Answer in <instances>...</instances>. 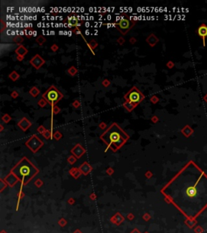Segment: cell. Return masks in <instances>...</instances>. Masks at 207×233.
<instances>
[{
    "mask_svg": "<svg viewBox=\"0 0 207 233\" xmlns=\"http://www.w3.org/2000/svg\"><path fill=\"white\" fill-rule=\"evenodd\" d=\"M100 138L112 150H117L125 144L129 136L117 124L113 123L101 134Z\"/></svg>",
    "mask_w": 207,
    "mask_h": 233,
    "instance_id": "cell-1",
    "label": "cell"
},
{
    "mask_svg": "<svg viewBox=\"0 0 207 233\" xmlns=\"http://www.w3.org/2000/svg\"><path fill=\"white\" fill-rule=\"evenodd\" d=\"M197 33H198V35L200 36H201V37L203 38V41L205 43V38L207 36V26L206 24H201L198 28V29H197Z\"/></svg>",
    "mask_w": 207,
    "mask_h": 233,
    "instance_id": "cell-9",
    "label": "cell"
},
{
    "mask_svg": "<svg viewBox=\"0 0 207 233\" xmlns=\"http://www.w3.org/2000/svg\"><path fill=\"white\" fill-rule=\"evenodd\" d=\"M68 72H69L70 75H71L72 76H73V75H74L77 73V70H76V69L74 67H71V68H70V69H69Z\"/></svg>",
    "mask_w": 207,
    "mask_h": 233,
    "instance_id": "cell-16",
    "label": "cell"
},
{
    "mask_svg": "<svg viewBox=\"0 0 207 233\" xmlns=\"http://www.w3.org/2000/svg\"><path fill=\"white\" fill-rule=\"evenodd\" d=\"M30 63L36 68V69H39V68L45 63V60L43 59L39 54H36L34 57L30 60Z\"/></svg>",
    "mask_w": 207,
    "mask_h": 233,
    "instance_id": "cell-7",
    "label": "cell"
},
{
    "mask_svg": "<svg viewBox=\"0 0 207 233\" xmlns=\"http://www.w3.org/2000/svg\"><path fill=\"white\" fill-rule=\"evenodd\" d=\"M65 22L71 27H78L79 19H78V17H77L75 15H70L69 16H67L66 18L65 19Z\"/></svg>",
    "mask_w": 207,
    "mask_h": 233,
    "instance_id": "cell-8",
    "label": "cell"
},
{
    "mask_svg": "<svg viewBox=\"0 0 207 233\" xmlns=\"http://www.w3.org/2000/svg\"><path fill=\"white\" fill-rule=\"evenodd\" d=\"M18 125L20 126V127L23 130H28V127L31 125V123H30V121L28 120V119L23 118L22 120L19 122Z\"/></svg>",
    "mask_w": 207,
    "mask_h": 233,
    "instance_id": "cell-10",
    "label": "cell"
},
{
    "mask_svg": "<svg viewBox=\"0 0 207 233\" xmlns=\"http://www.w3.org/2000/svg\"><path fill=\"white\" fill-rule=\"evenodd\" d=\"M27 145L28 147L31 148V150H33V151H36L38 148H40L42 146V142L37 137V136L34 135L28 141Z\"/></svg>",
    "mask_w": 207,
    "mask_h": 233,
    "instance_id": "cell-6",
    "label": "cell"
},
{
    "mask_svg": "<svg viewBox=\"0 0 207 233\" xmlns=\"http://www.w3.org/2000/svg\"><path fill=\"white\" fill-rule=\"evenodd\" d=\"M156 38H157L156 36H154L153 34H151V35L146 39V42L150 44L151 46H154V45L158 41V39H156Z\"/></svg>",
    "mask_w": 207,
    "mask_h": 233,
    "instance_id": "cell-13",
    "label": "cell"
},
{
    "mask_svg": "<svg viewBox=\"0 0 207 233\" xmlns=\"http://www.w3.org/2000/svg\"><path fill=\"white\" fill-rule=\"evenodd\" d=\"M9 77L11 78V80H13V81H16V80L19 78V75H18V73L16 72V71H13L12 73H11V74H10Z\"/></svg>",
    "mask_w": 207,
    "mask_h": 233,
    "instance_id": "cell-14",
    "label": "cell"
},
{
    "mask_svg": "<svg viewBox=\"0 0 207 233\" xmlns=\"http://www.w3.org/2000/svg\"><path fill=\"white\" fill-rule=\"evenodd\" d=\"M144 98H145L144 95L136 87H132L125 96V100L127 101V103L131 104L134 107L138 105Z\"/></svg>",
    "mask_w": 207,
    "mask_h": 233,
    "instance_id": "cell-5",
    "label": "cell"
},
{
    "mask_svg": "<svg viewBox=\"0 0 207 233\" xmlns=\"http://www.w3.org/2000/svg\"><path fill=\"white\" fill-rule=\"evenodd\" d=\"M39 92H40V91L38 90L37 87H32V89H31V91H30V94L32 95V96H37L38 94H39Z\"/></svg>",
    "mask_w": 207,
    "mask_h": 233,
    "instance_id": "cell-15",
    "label": "cell"
},
{
    "mask_svg": "<svg viewBox=\"0 0 207 233\" xmlns=\"http://www.w3.org/2000/svg\"><path fill=\"white\" fill-rule=\"evenodd\" d=\"M135 19H132L126 12H121L119 16L118 21H117L115 24V27L118 29L122 35H126L135 25Z\"/></svg>",
    "mask_w": 207,
    "mask_h": 233,
    "instance_id": "cell-3",
    "label": "cell"
},
{
    "mask_svg": "<svg viewBox=\"0 0 207 233\" xmlns=\"http://www.w3.org/2000/svg\"><path fill=\"white\" fill-rule=\"evenodd\" d=\"M196 193H197L196 185L187 187L186 190H185V194H186L188 197H189V198H192V197L196 194Z\"/></svg>",
    "mask_w": 207,
    "mask_h": 233,
    "instance_id": "cell-11",
    "label": "cell"
},
{
    "mask_svg": "<svg viewBox=\"0 0 207 233\" xmlns=\"http://www.w3.org/2000/svg\"><path fill=\"white\" fill-rule=\"evenodd\" d=\"M37 169L26 158L19 162L12 169V173L24 183H28L37 173Z\"/></svg>",
    "mask_w": 207,
    "mask_h": 233,
    "instance_id": "cell-2",
    "label": "cell"
},
{
    "mask_svg": "<svg viewBox=\"0 0 207 233\" xmlns=\"http://www.w3.org/2000/svg\"><path fill=\"white\" fill-rule=\"evenodd\" d=\"M62 97H63L62 94L54 86L49 87L47 91H45V93L42 95V99H44L47 103H49L52 106H54L57 102L61 100Z\"/></svg>",
    "mask_w": 207,
    "mask_h": 233,
    "instance_id": "cell-4",
    "label": "cell"
},
{
    "mask_svg": "<svg viewBox=\"0 0 207 233\" xmlns=\"http://www.w3.org/2000/svg\"><path fill=\"white\" fill-rule=\"evenodd\" d=\"M16 53H17V54H19L20 56H21V57H24L26 53H28V50H26V49L24 47L23 45H20L18 47V49L17 50H16Z\"/></svg>",
    "mask_w": 207,
    "mask_h": 233,
    "instance_id": "cell-12",
    "label": "cell"
}]
</instances>
